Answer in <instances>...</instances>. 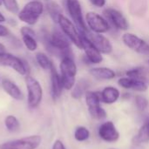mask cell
<instances>
[{
    "label": "cell",
    "instance_id": "cell-1",
    "mask_svg": "<svg viewBox=\"0 0 149 149\" xmlns=\"http://www.w3.org/2000/svg\"><path fill=\"white\" fill-rule=\"evenodd\" d=\"M40 40L46 50L52 55L60 57H72L71 51V41L65 34L58 29H54L52 33L43 31L40 34Z\"/></svg>",
    "mask_w": 149,
    "mask_h": 149
},
{
    "label": "cell",
    "instance_id": "cell-2",
    "mask_svg": "<svg viewBox=\"0 0 149 149\" xmlns=\"http://www.w3.org/2000/svg\"><path fill=\"white\" fill-rule=\"evenodd\" d=\"M44 9V4L40 1H30L19 10L17 14L18 19L28 25H34L42 16Z\"/></svg>",
    "mask_w": 149,
    "mask_h": 149
},
{
    "label": "cell",
    "instance_id": "cell-3",
    "mask_svg": "<svg viewBox=\"0 0 149 149\" xmlns=\"http://www.w3.org/2000/svg\"><path fill=\"white\" fill-rule=\"evenodd\" d=\"M59 70L64 89H72L76 82L77 75V65L73 58L65 57L61 58V62L59 64Z\"/></svg>",
    "mask_w": 149,
    "mask_h": 149
},
{
    "label": "cell",
    "instance_id": "cell-4",
    "mask_svg": "<svg viewBox=\"0 0 149 149\" xmlns=\"http://www.w3.org/2000/svg\"><path fill=\"white\" fill-rule=\"evenodd\" d=\"M58 24L61 29V31L65 34V36L70 39V41L79 49L83 50V43H82V35L77 26L65 17L63 14L59 16L58 19Z\"/></svg>",
    "mask_w": 149,
    "mask_h": 149
},
{
    "label": "cell",
    "instance_id": "cell-5",
    "mask_svg": "<svg viewBox=\"0 0 149 149\" xmlns=\"http://www.w3.org/2000/svg\"><path fill=\"white\" fill-rule=\"evenodd\" d=\"M25 85L28 92V106L30 108H37L42 101L43 89L40 83L32 76H25Z\"/></svg>",
    "mask_w": 149,
    "mask_h": 149
},
{
    "label": "cell",
    "instance_id": "cell-6",
    "mask_svg": "<svg viewBox=\"0 0 149 149\" xmlns=\"http://www.w3.org/2000/svg\"><path fill=\"white\" fill-rule=\"evenodd\" d=\"M66 8L74 24L77 26L80 33L87 31L89 29L86 25L83 16L82 7L79 0H66Z\"/></svg>",
    "mask_w": 149,
    "mask_h": 149
},
{
    "label": "cell",
    "instance_id": "cell-7",
    "mask_svg": "<svg viewBox=\"0 0 149 149\" xmlns=\"http://www.w3.org/2000/svg\"><path fill=\"white\" fill-rule=\"evenodd\" d=\"M42 139L39 135H30L4 142L0 145V149H37Z\"/></svg>",
    "mask_w": 149,
    "mask_h": 149
},
{
    "label": "cell",
    "instance_id": "cell-8",
    "mask_svg": "<svg viewBox=\"0 0 149 149\" xmlns=\"http://www.w3.org/2000/svg\"><path fill=\"white\" fill-rule=\"evenodd\" d=\"M0 65L10 67L20 75L26 76L30 73L29 65L24 60L8 52L0 57Z\"/></svg>",
    "mask_w": 149,
    "mask_h": 149
},
{
    "label": "cell",
    "instance_id": "cell-9",
    "mask_svg": "<svg viewBox=\"0 0 149 149\" xmlns=\"http://www.w3.org/2000/svg\"><path fill=\"white\" fill-rule=\"evenodd\" d=\"M86 23L89 30L95 33L103 34L110 30L108 21L101 15L93 11H89L86 13Z\"/></svg>",
    "mask_w": 149,
    "mask_h": 149
},
{
    "label": "cell",
    "instance_id": "cell-10",
    "mask_svg": "<svg viewBox=\"0 0 149 149\" xmlns=\"http://www.w3.org/2000/svg\"><path fill=\"white\" fill-rule=\"evenodd\" d=\"M121 39L124 45L132 51L143 55L149 54V44H148L144 39L138 37L136 34L130 32L124 33Z\"/></svg>",
    "mask_w": 149,
    "mask_h": 149
},
{
    "label": "cell",
    "instance_id": "cell-11",
    "mask_svg": "<svg viewBox=\"0 0 149 149\" xmlns=\"http://www.w3.org/2000/svg\"><path fill=\"white\" fill-rule=\"evenodd\" d=\"M86 37L90 43L96 47L102 54H110L113 52V45L111 41L100 33H95L91 31H87L84 33H81Z\"/></svg>",
    "mask_w": 149,
    "mask_h": 149
},
{
    "label": "cell",
    "instance_id": "cell-12",
    "mask_svg": "<svg viewBox=\"0 0 149 149\" xmlns=\"http://www.w3.org/2000/svg\"><path fill=\"white\" fill-rule=\"evenodd\" d=\"M100 96L98 93L87 91L86 93V102L88 107V110L92 117L102 120L106 118L107 113L103 108L100 107Z\"/></svg>",
    "mask_w": 149,
    "mask_h": 149
},
{
    "label": "cell",
    "instance_id": "cell-13",
    "mask_svg": "<svg viewBox=\"0 0 149 149\" xmlns=\"http://www.w3.org/2000/svg\"><path fill=\"white\" fill-rule=\"evenodd\" d=\"M104 14L107 18V20H109L116 29L120 31H127L128 29V21L120 10L113 8H107L104 10Z\"/></svg>",
    "mask_w": 149,
    "mask_h": 149
},
{
    "label": "cell",
    "instance_id": "cell-14",
    "mask_svg": "<svg viewBox=\"0 0 149 149\" xmlns=\"http://www.w3.org/2000/svg\"><path fill=\"white\" fill-rule=\"evenodd\" d=\"M82 43H83V50L85 51V54L87 61L90 64H93V65L100 64L103 61L102 53L96 47H94L90 43V41L83 35H82Z\"/></svg>",
    "mask_w": 149,
    "mask_h": 149
},
{
    "label": "cell",
    "instance_id": "cell-15",
    "mask_svg": "<svg viewBox=\"0 0 149 149\" xmlns=\"http://www.w3.org/2000/svg\"><path fill=\"white\" fill-rule=\"evenodd\" d=\"M22 36V42L26 49L30 52H34L38 49V45L37 41V35L34 30L29 26H23L20 29Z\"/></svg>",
    "mask_w": 149,
    "mask_h": 149
},
{
    "label": "cell",
    "instance_id": "cell-16",
    "mask_svg": "<svg viewBox=\"0 0 149 149\" xmlns=\"http://www.w3.org/2000/svg\"><path fill=\"white\" fill-rule=\"evenodd\" d=\"M99 135L102 140L107 142H114L120 137V134L112 121L105 122L100 127Z\"/></svg>",
    "mask_w": 149,
    "mask_h": 149
},
{
    "label": "cell",
    "instance_id": "cell-17",
    "mask_svg": "<svg viewBox=\"0 0 149 149\" xmlns=\"http://www.w3.org/2000/svg\"><path fill=\"white\" fill-rule=\"evenodd\" d=\"M118 84L125 89H131L137 92H146L148 90L147 82L129 77L120 79L118 80Z\"/></svg>",
    "mask_w": 149,
    "mask_h": 149
},
{
    "label": "cell",
    "instance_id": "cell-18",
    "mask_svg": "<svg viewBox=\"0 0 149 149\" xmlns=\"http://www.w3.org/2000/svg\"><path fill=\"white\" fill-rule=\"evenodd\" d=\"M51 91L52 96L54 100L58 99L61 96L62 91L64 89L60 74H58L55 66H53L51 70Z\"/></svg>",
    "mask_w": 149,
    "mask_h": 149
},
{
    "label": "cell",
    "instance_id": "cell-19",
    "mask_svg": "<svg viewBox=\"0 0 149 149\" xmlns=\"http://www.w3.org/2000/svg\"><path fill=\"white\" fill-rule=\"evenodd\" d=\"M2 87H3V91L13 100H22L24 99L23 92L18 87V86L17 84H15L13 81H11L8 79H3L2 80Z\"/></svg>",
    "mask_w": 149,
    "mask_h": 149
},
{
    "label": "cell",
    "instance_id": "cell-20",
    "mask_svg": "<svg viewBox=\"0 0 149 149\" xmlns=\"http://www.w3.org/2000/svg\"><path fill=\"white\" fill-rule=\"evenodd\" d=\"M90 74L100 80H109L115 78V72L113 70L108 67H93L90 69Z\"/></svg>",
    "mask_w": 149,
    "mask_h": 149
},
{
    "label": "cell",
    "instance_id": "cell-21",
    "mask_svg": "<svg viewBox=\"0 0 149 149\" xmlns=\"http://www.w3.org/2000/svg\"><path fill=\"white\" fill-rule=\"evenodd\" d=\"M120 95V91L117 88L113 86H107L102 90L100 99L106 104H113L119 100Z\"/></svg>",
    "mask_w": 149,
    "mask_h": 149
},
{
    "label": "cell",
    "instance_id": "cell-22",
    "mask_svg": "<svg viewBox=\"0 0 149 149\" xmlns=\"http://www.w3.org/2000/svg\"><path fill=\"white\" fill-rule=\"evenodd\" d=\"M89 86H90V83L88 80H86L85 79H79L77 83H75V85L72 88V97L76 100L80 99L84 94H86Z\"/></svg>",
    "mask_w": 149,
    "mask_h": 149
},
{
    "label": "cell",
    "instance_id": "cell-23",
    "mask_svg": "<svg viewBox=\"0 0 149 149\" xmlns=\"http://www.w3.org/2000/svg\"><path fill=\"white\" fill-rule=\"evenodd\" d=\"M126 74L129 78L140 79L145 82L149 81V71L145 67L140 66V67H136L134 69H130L126 72Z\"/></svg>",
    "mask_w": 149,
    "mask_h": 149
},
{
    "label": "cell",
    "instance_id": "cell-24",
    "mask_svg": "<svg viewBox=\"0 0 149 149\" xmlns=\"http://www.w3.org/2000/svg\"><path fill=\"white\" fill-rule=\"evenodd\" d=\"M35 58H36V61H37L38 65L44 70L50 71L54 66L51 58L44 52H38L35 55Z\"/></svg>",
    "mask_w": 149,
    "mask_h": 149
},
{
    "label": "cell",
    "instance_id": "cell-25",
    "mask_svg": "<svg viewBox=\"0 0 149 149\" xmlns=\"http://www.w3.org/2000/svg\"><path fill=\"white\" fill-rule=\"evenodd\" d=\"M46 9H47L48 14L50 15L52 19L54 22L58 23V19L59 16L62 15V10H61L60 6L57 3L52 1V2H49L47 3Z\"/></svg>",
    "mask_w": 149,
    "mask_h": 149
},
{
    "label": "cell",
    "instance_id": "cell-26",
    "mask_svg": "<svg viewBox=\"0 0 149 149\" xmlns=\"http://www.w3.org/2000/svg\"><path fill=\"white\" fill-rule=\"evenodd\" d=\"M4 125L6 129L10 133L17 132L20 128V122L14 115H8L4 120Z\"/></svg>",
    "mask_w": 149,
    "mask_h": 149
},
{
    "label": "cell",
    "instance_id": "cell-27",
    "mask_svg": "<svg viewBox=\"0 0 149 149\" xmlns=\"http://www.w3.org/2000/svg\"><path fill=\"white\" fill-rule=\"evenodd\" d=\"M2 4L4 6L5 10L11 14H18L19 4L17 0H2Z\"/></svg>",
    "mask_w": 149,
    "mask_h": 149
},
{
    "label": "cell",
    "instance_id": "cell-28",
    "mask_svg": "<svg viewBox=\"0 0 149 149\" xmlns=\"http://www.w3.org/2000/svg\"><path fill=\"white\" fill-rule=\"evenodd\" d=\"M90 136V133L87 128L85 127H79L76 128L74 133V138L78 141H86Z\"/></svg>",
    "mask_w": 149,
    "mask_h": 149
},
{
    "label": "cell",
    "instance_id": "cell-29",
    "mask_svg": "<svg viewBox=\"0 0 149 149\" xmlns=\"http://www.w3.org/2000/svg\"><path fill=\"white\" fill-rule=\"evenodd\" d=\"M136 143H142V142H147L149 141V134L147 128L146 124L144 126L141 127V128L140 129L137 136L134 139Z\"/></svg>",
    "mask_w": 149,
    "mask_h": 149
},
{
    "label": "cell",
    "instance_id": "cell-30",
    "mask_svg": "<svg viewBox=\"0 0 149 149\" xmlns=\"http://www.w3.org/2000/svg\"><path fill=\"white\" fill-rule=\"evenodd\" d=\"M135 104L136 107L140 109V110H145L148 107V101L146 98L142 97V96H137L135 98Z\"/></svg>",
    "mask_w": 149,
    "mask_h": 149
},
{
    "label": "cell",
    "instance_id": "cell-31",
    "mask_svg": "<svg viewBox=\"0 0 149 149\" xmlns=\"http://www.w3.org/2000/svg\"><path fill=\"white\" fill-rule=\"evenodd\" d=\"M89 1H90V3L93 6H95L97 8H102V7H104L106 5V3H107L106 0H89Z\"/></svg>",
    "mask_w": 149,
    "mask_h": 149
},
{
    "label": "cell",
    "instance_id": "cell-32",
    "mask_svg": "<svg viewBox=\"0 0 149 149\" xmlns=\"http://www.w3.org/2000/svg\"><path fill=\"white\" fill-rule=\"evenodd\" d=\"M9 35H10V32L9 29L4 25L0 24V38L8 37Z\"/></svg>",
    "mask_w": 149,
    "mask_h": 149
},
{
    "label": "cell",
    "instance_id": "cell-33",
    "mask_svg": "<svg viewBox=\"0 0 149 149\" xmlns=\"http://www.w3.org/2000/svg\"><path fill=\"white\" fill-rule=\"evenodd\" d=\"M52 149H66L65 145L63 144V142L59 140H57L54 141L53 145H52Z\"/></svg>",
    "mask_w": 149,
    "mask_h": 149
},
{
    "label": "cell",
    "instance_id": "cell-34",
    "mask_svg": "<svg viewBox=\"0 0 149 149\" xmlns=\"http://www.w3.org/2000/svg\"><path fill=\"white\" fill-rule=\"evenodd\" d=\"M6 47L4 45H3L2 43H0V57H2L3 55H4L6 53Z\"/></svg>",
    "mask_w": 149,
    "mask_h": 149
},
{
    "label": "cell",
    "instance_id": "cell-35",
    "mask_svg": "<svg viewBox=\"0 0 149 149\" xmlns=\"http://www.w3.org/2000/svg\"><path fill=\"white\" fill-rule=\"evenodd\" d=\"M3 22H6V18L3 16V14L0 11V24L1 23H3Z\"/></svg>",
    "mask_w": 149,
    "mask_h": 149
},
{
    "label": "cell",
    "instance_id": "cell-36",
    "mask_svg": "<svg viewBox=\"0 0 149 149\" xmlns=\"http://www.w3.org/2000/svg\"><path fill=\"white\" fill-rule=\"evenodd\" d=\"M146 126H147V128H148V134H149V119H148V120L147 121V123H146Z\"/></svg>",
    "mask_w": 149,
    "mask_h": 149
},
{
    "label": "cell",
    "instance_id": "cell-37",
    "mask_svg": "<svg viewBox=\"0 0 149 149\" xmlns=\"http://www.w3.org/2000/svg\"><path fill=\"white\" fill-rule=\"evenodd\" d=\"M0 5H2V0H0Z\"/></svg>",
    "mask_w": 149,
    "mask_h": 149
},
{
    "label": "cell",
    "instance_id": "cell-38",
    "mask_svg": "<svg viewBox=\"0 0 149 149\" xmlns=\"http://www.w3.org/2000/svg\"><path fill=\"white\" fill-rule=\"evenodd\" d=\"M148 64H149V60H148Z\"/></svg>",
    "mask_w": 149,
    "mask_h": 149
}]
</instances>
